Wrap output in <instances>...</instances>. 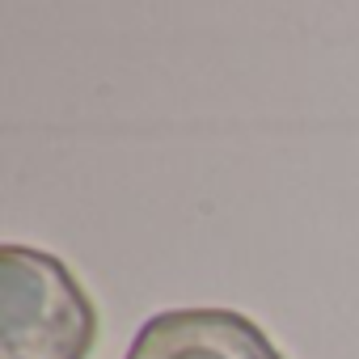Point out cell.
Instances as JSON below:
<instances>
[{
	"label": "cell",
	"instance_id": "obj_1",
	"mask_svg": "<svg viewBox=\"0 0 359 359\" xmlns=\"http://www.w3.org/2000/svg\"><path fill=\"white\" fill-rule=\"evenodd\" d=\"M97 309L64 258L0 245V359H89Z\"/></svg>",
	"mask_w": 359,
	"mask_h": 359
},
{
	"label": "cell",
	"instance_id": "obj_2",
	"mask_svg": "<svg viewBox=\"0 0 359 359\" xmlns=\"http://www.w3.org/2000/svg\"><path fill=\"white\" fill-rule=\"evenodd\" d=\"M123 359H287L271 334L237 313L216 304L195 309H165L148 317Z\"/></svg>",
	"mask_w": 359,
	"mask_h": 359
}]
</instances>
